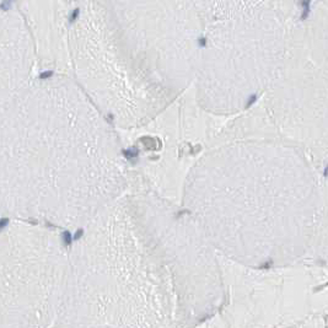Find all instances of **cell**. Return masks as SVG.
I'll return each instance as SVG.
<instances>
[{"label":"cell","mask_w":328,"mask_h":328,"mask_svg":"<svg viewBox=\"0 0 328 328\" xmlns=\"http://www.w3.org/2000/svg\"><path fill=\"white\" fill-rule=\"evenodd\" d=\"M288 28L268 0L208 23L195 71L203 107L232 114L265 97L282 69Z\"/></svg>","instance_id":"1"},{"label":"cell","mask_w":328,"mask_h":328,"mask_svg":"<svg viewBox=\"0 0 328 328\" xmlns=\"http://www.w3.org/2000/svg\"><path fill=\"white\" fill-rule=\"evenodd\" d=\"M82 232H84L82 230H79V231H77V232L75 233V237H74V240H79V238L81 237V235H82Z\"/></svg>","instance_id":"5"},{"label":"cell","mask_w":328,"mask_h":328,"mask_svg":"<svg viewBox=\"0 0 328 328\" xmlns=\"http://www.w3.org/2000/svg\"><path fill=\"white\" fill-rule=\"evenodd\" d=\"M63 241H64L65 246H69V244L71 243V235H70L69 231H64L63 232Z\"/></svg>","instance_id":"3"},{"label":"cell","mask_w":328,"mask_h":328,"mask_svg":"<svg viewBox=\"0 0 328 328\" xmlns=\"http://www.w3.org/2000/svg\"><path fill=\"white\" fill-rule=\"evenodd\" d=\"M6 225H8V219H1L0 220V230H3Z\"/></svg>","instance_id":"4"},{"label":"cell","mask_w":328,"mask_h":328,"mask_svg":"<svg viewBox=\"0 0 328 328\" xmlns=\"http://www.w3.org/2000/svg\"><path fill=\"white\" fill-rule=\"evenodd\" d=\"M272 122L328 134V0L289 26L282 69L265 95Z\"/></svg>","instance_id":"2"}]
</instances>
